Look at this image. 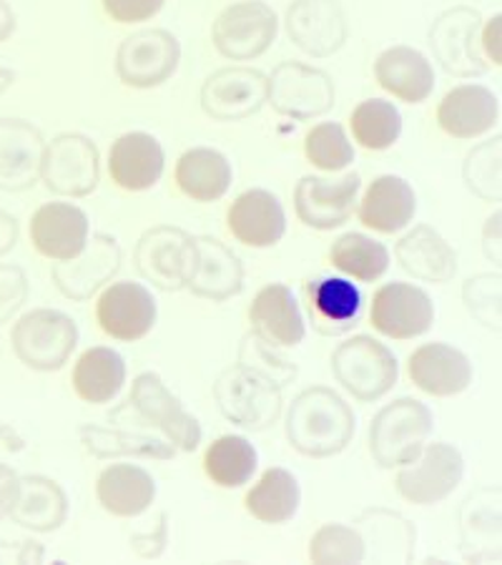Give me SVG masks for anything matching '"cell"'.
Returning <instances> with one entry per match:
<instances>
[{"instance_id": "816d5d0a", "label": "cell", "mask_w": 502, "mask_h": 565, "mask_svg": "<svg viewBox=\"0 0 502 565\" xmlns=\"http://www.w3.org/2000/svg\"><path fill=\"white\" fill-rule=\"evenodd\" d=\"M15 493H18V476L8 468V465L0 462V521L11 513Z\"/></svg>"}, {"instance_id": "4fadbf2b", "label": "cell", "mask_w": 502, "mask_h": 565, "mask_svg": "<svg viewBox=\"0 0 502 565\" xmlns=\"http://www.w3.org/2000/svg\"><path fill=\"white\" fill-rule=\"evenodd\" d=\"M370 322L389 340H413L432 330L435 305L425 289L389 281L372 297Z\"/></svg>"}, {"instance_id": "f6af8a7d", "label": "cell", "mask_w": 502, "mask_h": 565, "mask_svg": "<svg viewBox=\"0 0 502 565\" xmlns=\"http://www.w3.org/2000/svg\"><path fill=\"white\" fill-rule=\"evenodd\" d=\"M370 523H362L367 535H372V543L382 545L385 551V561H399L407 563L415 553V527L409 525L405 518L397 513H387V510H372L367 513Z\"/></svg>"}, {"instance_id": "db71d44e", "label": "cell", "mask_w": 502, "mask_h": 565, "mask_svg": "<svg viewBox=\"0 0 502 565\" xmlns=\"http://www.w3.org/2000/svg\"><path fill=\"white\" fill-rule=\"evenodd\" d=\"M15 242H18V222L11 214L0 209V257H6V254L15 247Z\"/></svg>"}, {"instance_id": "30bf717a", "label": "cell", "mask_w": 502, "mask_h": 565, "mask_svg": "<svg viewBox=\"0 0 502 565\" xmlns=\"http://www.w3.org/2000/svg\"><path fill=\"white\" fill-rule=\"evenodd\" d=\"M136 269L161 291H179L186 287L194 267V236L179 226H153L143 232L133 252Z\"/></svg>"}, {"instance_id": "44dd1931", "label": "cell", "mask_w": 502, "mask_h": 565, "mask_svg": "<svg viewBox=\"0 0 502 565\" xmlns=\"http://www.w3.org/2000/svg\"><path fill=\"white\" fill-rule=\"evenodd\" d=\"M45 141L23 118H0V191L33 189L41 179Z\"/></svg>"}, {"instance_id": "83f0119b", "label": "cell", "mask_w": 502, "mask_h": 565, "mask_svg": "<svg viewBox=\"0 0 502 565\" xmlns=\"http://www.w3.org/2000/svg\"><path fill=\"white\" fill-rule=\"evenodd\" d=\"M395 257L407 275L419 281H430V285H447L458 275V252L442 239L440 232L427 224H419L402 236L395 247Z\"/></svg>"}, {"instance_id": "4dcf8cb0", "label": "cell", "mask_w": 502, "mask_h": 565, "mask_svg": "<svg viewBox=\"0 0 502 565\" xmlns=\"http://www.w3.org/2000/svg\"><path fill=\"white\" fill-rule=\"evenodd\" d=\"M100 508L116 518H136L157 500V480L139 465L116 462L100 472L96 482Z\"/></svg>"}, {"instance_id": "d4e9b609", "label": "cell", "mask_w": 502, "mask_h": 565, "mask_svg": "<svg viewBox=\"0 0 502 565\" xmlns=\"http://www.w3.org/2000/svg\"><path fill=\"white\" fill-rule=\"evenodd\" d=\"M254 334L271 348H297L305 342L307 324L295 291L285 285L264 287L249 307Z\"/></svg>"}, {"instance_id": "7c38bea8", "label": "cell", "mask_w": 502, "mask_h": 565, "mask_svg": "<svg viewBox=\"0 0 502 565\" xmlns=\"http://www.w3.org/2000/svg\"><path fill=\"white\" fill-rule=\"evenodd\" d=\"M129 405L146 425L157 427L173 448L194 452L201 445V425L189 415L177 395H171L157 372H143L133 380Z\"/></svg>"}, {"instance_id": "60d3db41", "label": "cell", "mask_w": 502, "mask_h": 565, "mask_svg": "<svg viewBox=\"0 0 502 565\" xmlns=\"http://www.w3.org/2000/svg\"><path fill=\"white\" fill-rule=\"evenodd\" d=\"M354 141L370 151L392 149L402 136L399 108L385 98H370L352 111L350 118Z\"/></svg>"}, {"instance_id": "681fc988", "label": "cell", "mask_w": 502, "mask_h": 565, "mask_svg": "<svg viewBox=\"0 0 502 565\" xmlns=\"http://www.w3.org/2000/svg\"><path fill=\"white\" fill-rule=\"evenodd\" d=\"M167 0H104V11L116 23H143L157 15Z\"/></svg>"}, {"instance_id": "f35d334b", "label": "cell", "mask_w": 502, "mask_h": 565, "mask_svg": "<svg viewBox=\"0 0 502 565\" xmlns=\"http://www.w3.org/2000/svg\"><path fill=\"white\" fill-rule=\"evenodd\" d=\"M330 262L346 277L357 281H377L387 275L389 252L385 244L374 242L372 236L350 232L332 244Z\"/></svg>"}, {"instance_id": "52a82bcc", "label": "cell", "mask_w": 502, "mask_h": 565, "mask_svg": "<svg viewBox=\"0 0 502 565\" xmlns=\"http://www.w3.org/2000/svg\"><path fill=\"white\" fill-rule=\"evenodd\" d=\"M98 146L84 134H61L45 143L41 179L53 194L84 199L94 194L100 179Z\"/></svg>"}, {"instance_id": "836d02e7", "label": "cell", "mask_w": 502, "mask_h": 565, "mask_svg": "<svg viewBox=\"0 0 502 565\" xmlns=\"http://www.w3.org/2000/svg\"><path fill=\"white\" fill-rule=\"evenodd\" d=\"M309 315L319 334L337 337L357 327L362 295L352 281L340 277H322L309 285Z\"/></svg>"}, {"instance_id": "5bb4252c", "label": "cell", "mask_w": 502, "mask_h": 565, "mask_svg": "<svg viewBox=\"0 0 502 565\" xmlns=\"http://www.w3.org/2000/svg\"><path fill=\"white\" fill-rule=\"evenodd\" d=\"M267 104V76L257 68L229 66L212 73L201 86V108L214 121H244Z\"/></svg>"}, {"instance_id": "5b68a950", "label": "cell", "mask_w": 502, "mask_h": 565, "mask_svg": "<svg viewBox=\"0 0 502 565\" xmlns=\"http://www.w3.org/2000/svg\"><path fill=\"white\" fill-rule=\"evenodd\" d=\"M216 405L226 420L244 427V430H267L281 415V390L261 380L242 364L229 367L214 385Z\"/></svg>"}, {"instance_id": "bcb514c9", "label": "cell", "mask_w": 502, "mask_h": 565, "mask_svg": "<svg viewBox=\"0 0 502 565\" xmlns=\"http://www.w3.org/2000/svg\"><path fill=\"white\" fill-rule=\"evenodd\" d=\"M239 364L244 370L254 372L261 380L271 382L274 387L285 390L287 385L297 380V364H291L289 360L277 354V348H271L264 340H259L257 334L244 337L242 348H239Z\"/></svg>"}, {"instance_id": "e0dca14e", "label": "cell", "mask_w": 502, "mask_h": 565, "mask_svg": "<svg viewBox=\"0 0 502 565\" xmlns=\"http://www.w3.org/2000/svg\"><path fill=\"white\" fill-rule=\"evenodd\" d=\"M157 299L139 281H116L100 291L96 319L108 337L118 342H139L157 324Z\"/></svg>"}, {"instance_id": "8992f818", "label": "cell", "mask_w": 502, "mask_h": 565, "mask_svg": "<svg viewBox=\"0 0 502 565\" xmlns=\"http://www.w3.org/2000/svg\"><path fill=\"white\" fill-rule=\"evenodd\" d=\"M267 104L281 116L309 121L334 106V81L327 71L285 61L267 76Z\"/></svg>"}, {"instance_id": "277c9868", "label": "cell", "mask_w": 502, "mask_h": 565, "mask_svg": "<svg viewBox=\"0 0 502 565\" xmlns=\"http://www.w3.org/2000/svg\"><path fill=\"white\" fill-rule=\"evenodd\" d=\"M11 342L25 367L56 372L78 348V324L58 309H33L18 319Z\"/></svg>"}, {"instance_id": "7402d4cb", "label": "cell", "mask_w": 502, "mask_h": 565, "mask_svg": "<svg viewBox=\"0 0 502 565\" xmlns=\"http://www.w3.org/2000/svg\"><path fill=\"white\" fill-rule=\"evenodd\" d=\"M88 216L84 209L51 202L43 204L31 218V242L39 254L53 262L73 259L88 242Z\"/></svg>"}, {"instance_id": "74e56055", "label": "cell", "mask_w": 502, "mask_h": 565, "mask_svg": "<svg viewBox=\"0 0 502 565\" xmlns=\"http://www.w3.org/2000/svg\"><path fill=\"white\" fill-rule=\"evenodd\" d=\"M259 455L242 435H222L206 448L204 470L218 488H242L257 472Z\"/></svg>"}, {"instance_id": "2e32d148", "label": "cell", "mask_w": 502, "mask_h": 565, "mask_svg": "<svg viewBox=\"0 0 502 565\" xmlns=\"http://www.w3.org/2000/svg\"><path fill=\"white\" fill-rule=\"evenodd\" d=\"M482 18L472 8H452L437 18L430 29V45L440 66L458 78L482 76L488 71L478 51V33Z\"/></svg>"}, {"instance_id": "ffe728a7", "label": "cell", "mask_w": 502, "mask_h": 565, "mask_svg": "<svg viewBox=\"0 0 502 565\" xmlns=\"http://www.w3.org/2000/svg\"><path fill=\"white\" fill-rule=\"evenodd\" d=\"M186 289L209 302H226L244 289L242 259L214 236H194V267Z\"/></svg>"}, {"instance_id": "9f6ffc18", "label": "cell", "mask_w": 502, "mask_h": 565, "mask_svg": "<svg viewBox=\"0 0 502 565\" xmlns=\"http://www.w3.org/2000/svg\"><path fill=\"white\" fill-rule=\"evenodd\" d=\"M13 71H8V68H3L0 66V94H3L6 88H11L13 86Z\"/></svg>"}, {"instance_id": "7a4b0ae2", "label": "cell", "mask_w": 502, "mask_h": 565, "mask_svg": "<svg viewBox=\"0 0 502 565\" xmlns=\"http://www.w3.org/2000/svg\"><path fill=\"white\" fill-rule=\"evenodd\" d=\"M435 427L432 409L415 397L382 407L370 425V452L380 468H402L417 460Z\"/></svg>"}, {"instance_id": "e575fe53", "label": "cell", "mask_w": 502, "mask_h": 565, "mask_svg": "<svg viewBox=\"0 0 502 565\" xmlns=\"http://www.w3.org/2000/svg\"><path fill=\"white\" fill-rule=\"evenodd\" d=\"M232 161L216 149H191L177 163V184L181 194L194 202H218L232 186Z\"/></svg>"}, {"instance_id": "7bdbcfd3", "label": "cell", "mask_w": 502, "mask_h": 565, "mask_svg": "<svg viewBox=\"0 0 502 565\" xmlns=\"http://www.w3.org/2000/svg\"><path fill=\"white\" fill-rule=\"evenodd\" d=\"M500 136L492 141H485L468 153L462 167L464 184L474 196L482 202H500L502 184H500Z\"/></svg>"}, {"instance_id": "6da1fadb", "label": "cell", "mask_w": 502, "mask_h": 565, "mask_svg": "<svg viewBox=\"0 0 502 565\" xmlns=\"http://www.w3.org/2000/svg\"><path fill=\"white\" fill-rule=\"evenodd\" d=\"M285 433L291 448L307 458H332L352 443L357 417L330 387H309L295 397Z\"/></svg>"}, {"instance_id": "7dc6e473", "label": "cell", "mask_w": 502, "mask_h": 565, "mask_svg": "<svg viewBox=\"0 0 502 565\" xmlns=\"http://www.w3.org/2000/svg\"><path fill=\"white\" fill-rule=\"evenodd\" d=\"M500 275H478L464 281L462 299L468 312L488 330L500 332Z\"/></svg>"}, {"instance_id": "c3c4849f", "label": "cell", "mask_w": 502, "mask_h": 565, "mask_svg": "<svg viewBox=\"0 0 502 565\" xmlns=\"http://www.w3.org/2000/svg\"><path fill=\"white\" fill-rule=\"evenodd\" d=\"M31 285L29 277L15 264H0V324L11 322L21 312V307L29 302Z\"/></svg>"}, {"instance_id": "8fae6325", "label": "cell", "mask_w": 502, "mask_h": 565, "mask_svg": "<svg viewBox=\"0 0 502 565\" xmlns=\"http://www.w3.org/2000/svg\"><path fill=\"white\" fill-rule=\"evenodd\" d=\"M181 45L177 35L151 29L124 39L116 53V73L131 88H157L177 73Z\"/></svg>"}, {"instance_id": "ac0fdd59", "label": "cell", "mask_w": 502, "mask_h": 565, "mask_svg": "<svg viewBox=\"0 0 502 565\" xmlns=\"http://www.w3.org/2000/svg\"><path fill=\"white\" fill-rule=\"evenodd\" d=\"M360 189V174H344L334 181L322 177L299 179L295 189V209L299 222L319 232L337 230L352 216Z\"/></svg>"}, {"instance_id": "9c48e42d", "label": "cell", "mask_w": 502, "mask_h": 565, "mask_svg": "<svg viewBox=\"0 0 502 565\" xmlns=\"http://www.w3.org/2000/svg\"><path fill=\"white\" fill-rule=\"evenodd\" d=\"M279 33L277 13L261 0H242L216 18L212 39L229 61H254L267 53Z\"/></svg>"}, {"instance_id": "8d00e7d4", "label": "cell", "mask_w": 502, "mask_h": 565, "mask_svg": "<svg viewBox=\"0 0 502 565\" xmlns=\"http://www.w3.org/2000/svg\"><path fill=\"white\" fill-rule=\"evenodd\" d=\"M301 490L297 478L285 468H269L244 498V505L259 523L281 525L297 515Z\"/></svg>"}, {"instance_id": "f546056e", "label": "cell", "mask_w": 502, "mask_h": 565, "mask_svg": "<svg viewBox=\"0 0 502 565\" xmlns=\"http://www.w3.org/2000/svg\"><path fill=\"white\" fill-rule=\"evenodd\" d=\"M462 555L472 563L500 561V488H485L460 508Z\"/></svg>"}, {"instance_id": "3957f363", "label": "cell", "mask_w": 502, "mask_h": 565, "mask_svg": "<svg viewBox=\"0 0 502 565\" xmlns=\"http://www.w3.org/2000/svg\"><path fill=\"white\" fill-rule=\"evenodd\" d=\"M332 375L360 403H377L397 385L399 362L387 344L357 334L332 352Z\"/></svg>"}, {"instance_id": "f5cc1de1", "label": "cell", "mask_w": 502, "mask_h": 565, "mask_svg": "<svg viewBox=\"0 0 502 565\" xmlns=\"http://www.w3.org/2000/svg\"><path fill=\"white\" fill-rule=\"evenodd\" d=\"M502 18L500 15H495L492 18V21L488 23V29H485V33H482V49H485V53H488V58L495 63V66H500V23Z\"/></svg>"}, {"instance_id": "f1b7e54d", "label": "cell", "mask_w": 502, "mask_h": 565, "mask_svg": "<svg viewBox=\"0 0 502 565\" xmlns=\"http://www.w3.org/2000/svg\"><path fill=\"white\" fill-rule=\"evenodd\" d=\"M377 84L405 104H423L435 90V71L417 49L395 45L374 61Z\"/></svg>"}, {"instance_id": "ee69618b", "label": "cell", "mask_w": 502, "mask_h": 565, "mask_svg": "<svg viewBox=\"0 0 502 565\" xmlns=\"http://www.w3.org/2000/svg\"><path fill=\"white\" fill-rule=\"evenodd\" d=\"M305 153L309 163L322 171H342L354 161V146L346 139L342 126L334 121L319 124L307 134Z\"/></svg>"}, {"instance_id": "1f68e13d", "label": "cell", "mask_w": 502, "mask_h": 565, "mask_svg": "<svg viewBox=\"0 0 502 565\" xmlns=\"http://www.w3.org/2000/svg\"><path fill=\"white\" fill-rule=\"evenodd\" d=\"M11 521L35 533H51L68 521V495L56 480L43 476L18 478Z\"/></svg>"}, {"instance_id": "cb8c5ba5", "label": "cell", "mask_w": 502, "mask_h": 565, "mask_svg": "<svg viewBox=\"0 0 502 565\" xmlns=\"http://www.w3.org/2000/svg\"><path fill=\"white\" fill-rule=\"evenodd\" d=\"M409 380L427 395L452 397L470 387L472 362L458 348L442 342H430L409 354Z\"/></svg>"}, {"instance_id": "f907efd6", "label": "cell", "mask_w": 502, "mask_h": 565, "mask_svg": "<svg viewBox=\"0 0 502 565\" xmlns=\"http://www.w3.org/2000/svg\"><path fill=\"white\" fill-rule=\"evenodd\" d=\"M141 543H149L143 545V548L139 551L141 558H159V555L167 551V543H169V525H167V513L159 515V525L157 531L149 533V535H133L131 537V545L133 548H139Z\"/></svg>"}, {"instance_id": "603a6c76", "label": "cell", "mask_w": 502, "mask_h": 565, "mask_svg": "<svg viewBox=\"0 0 502 565\" xmlns=\"http://www.w3.org/2000/svg\"><path fill=\"white\" fill-rule=\"evenodd\" d=\"M229 232L246 247L269 249L277 247L287 232L285 206L271 191L252 189L236 199L226 214Z\"/></svg>"}, {"instance_id": "9a60e30c", "label": "cell", "mask_w": 502, "mask_h": 565, "mask_svg": "<svg viewBox=\"0 0 502 565\" xmlns=\"http://www.w3.org/2000/svg\"><path fill=\"white\" fill-rule=\"evenodd\" d=\"M291 43L314 58H330L350 39V23L340 0H295L287 11Z\"/></svg>"}, {"instance_id": "ab89813d", "label": "cell", "mask_w": 502, "mask_h": 565, "mask_svg": "<svg viewBox=\"0 0 502 565\" xmlns=\"http://www.w3.org/2000/svg\"><path fill=\"white\" fill-rule=\"evenodd\" d=\"M81 443L96 458H116V455H133V458H153L171 460L177 448L171 443H163L159 437H149L129 430H108V427L86 425L81 427Z\"/></svg>"}, {"instance_id": "d6986e66", "label": "cell", "mask_w": 502, "mask_h": 565, "mask_svg": "<svg viewBox=\"0 0 502 565\" xmlns=\"http://www.w3.org/2000/svg\"><path fill=\"white\" fill-rule=\"evenodd\" d=\"M121 269V247L114 236L96 234L73 259L53 264V281L63 297L86 302Z\"/></svg>"}, {"instance_id": "d6a6232c", "label": "cell", "mask_w": 502, "mask_h": 565, "mask_svg": "<svg viewBox=\"0 0 502 565\" xmlns=\"http://www.w3.org/2000/svg\"><path fill=\"white\" fill-rule=\"evenodd\" d=\"M417 212V196L413 186L399 177H377L364 191L360 204V222L372 232L397 234L413 222Z\"/></svg>"}, {"instance_id": "4316f807", "label": "cell", "mask_w": 502, "mask_h": 565, "mask_svg": "<svg viewBox=\"0 0 502 565\" xmlns=\"http://www.w3.org/2000/svg\"><path fill=\"white\" fill-rule=\"evenodd\" d=\"M498 96L478 84L452 88L437 108V124L452 139H478L492 131V126H498Z\"/></svg>"}, {"instance_id": "484cf974", "label": "cell", "mask_w": 502, "mask_h": 565, "mask_svg": "<svg viewBox=\"0 0 502 565\" xmlns=\"http://www.w3.org/2000/svg\"><path fill=\"white\" fill-rule=\"evenodd\" d=\"M167 157L151 134L131 131L116 139L108 153V171L126 191H149L161 181Z\"/></svg>"}, {"instance_id": "ba28073f", "label": "cell", "mask_w": 502, "mask_h": 565, "mask_svg": "<svg viewBox=\"0 0 502 565\" xmlns=\"http://www.w3.org/2000/svg\"><path fill=\"white\" fill-rule=\"evenodd\" d=\"M464 478V458L455 445H425L417 460L402 465L397 472V493L413 505H437L450 498Z\"/></svg>"}, {"instance_id": "b9f144b4", "label": "cell", "mask_w": 502, "mask_h": 565, "mask_svg": "<svg viewBox=\"0 0 502 565\" xmlns=\"http://www.w3.org/2000/svg\"><path fill=\"white\" fill-rule=\"evenodd\" d=\"M309 561L317 565H357L367 561V541L357 527L330 523L309 541Z\"/></svg>"}, {"instance_id": "d590c367", "label": "cell", "mask_w": 502, "mask_h": 565, "mask_svg": "<svg viewBox=\"0 0 502 565\" xmlns=\"http://www.w3.org/2000/svg\"><path fill=\"white\" fill-rule=\"evenodd\" d=\"M126 382V362L111 348H90L73 367V390L90 405H106L121 392Z\"/></svg>"}, {"instance_id": "11a10c76", "label": "cell", "mask_w": 502, "mask_h": 565, "mask_svg": "<svg viewBox=\"0 0 502 565\" xmlns=\"http://www.w3.org/2000/svg\"><path fill=\"white\" fill-rule=\"evenodd\" d=\"M15 31V13L13 8L6 3V0H0V43L8 41Z\"/></svg>"}]
</instances>
